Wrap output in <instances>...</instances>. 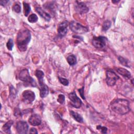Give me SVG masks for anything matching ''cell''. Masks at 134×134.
<instances>
[{"mask_svg":"<svg viewBox=\"0 0 134 134\" xmlns=\"http://www.w3.org/2000/svg\"><path fill=\"white\" fill-rule=\"evenodd\" d=\"M35 75L38 79V82H39V85L41 86L42 84H44L43 77H44V73L43 72V71H42L41 70H37L36 71Z\"/></svg>","mask_w":134,"mask_h":134,"instance_id":"16","label":"cell"},{"mask_svg":"<svg viewBox=\"0 0 134 134\" xmlns=\"http://www.w3.org/2000/svg\"><path fill=\"white\" fill-rule=\"evenodd\" d=\"M70 28L71 30L76 34H82L88 31V28L83 26L81 24L73 21L70 24Z\"/></svg>","mask_w":134,"mask_h":134,"instance_id":"4","label":"cell"},{"mask_svg":"<svg viewBox=\"0 0 134 134\" xmlns=\"http://www.w3.org/2000/svg\"><path fill=\"white\" fill-rule=\"evenodd\" d=\"M66 60L70 65H74L76 63V57L73 54H70L66 58Z\"/></svg>","mask_w":134,"mask_h":134,"instance_id":"19","label":"cell"},{"mask_svg":"<svg viewBox=\"0 0 134 134\" xmlns=\"http://www.w3.org/2000/svg\"><path fill=\"white\" fill-rule=\"evenodd\" d=\"M70 114L71 115V116H72V117L77 122H82L83 121V118L82 117V116L79 114L75 112L74 111H70Z\"/></svg>","mask_w":134,"mask_h":134,"instance_id":"18","label":"cell"},{"mask_svg":"<svg viewBox=\"0 0 134 134\" xmlns=\"http://www.w3.org/2000/svg\"><path fill=\"white\" fill-rule=\"evenodd\" d=\"M64 100H65V97L63 95L60 94L58 96V102H59L61 104H63L64 102Z\"/></svg>","mask_w":134,"mask_h":134,"instance_id":"27","label":"cell"},{"mask_svg":"<svg viewBox=\"0 0 134 134\" xmlns=\"http://www.w3.org/2000/svg\"><path fill=\"white\" fill-rule=\"evenodd\" d=\"M19 79L20 80L23 81L26 85L31 86H36V83L35 81L30 76L29 71L26 69H23L20 72L19 74Z\"/></svg>","mask_w":134,"mask_h":134,"instance_id":"3","label":"cell"},{"mask_svg":"<svg viewBox=\"0 0 134 134\" xmlns=\"http://www.w3.org/2000/svg\"><path fill=\"white\" fill-rule=\"evenodd\" d=\"M23 6H24V14L25 16H27L30 12V6L29 4L24 2L23 3Z\"/></svg>","mask_w":134,"mask_h":134,"instance_id":"20","label":"cell"},{"mask_svg":"<svg viewBox=\"0 0 134 134\" xmlns=\"http://www.w3.org/2000/svg\"><path fill=\"white\" fill-rule=\"evenodd\" d=\"M28 121L29 124L32 126H37L41 124V117L38 114H32L29 117Z\"/></svg>","mask_w":134,"mask_h":134,"instance_id":"12","label":"cell"},{"mask_svg":"<svg viewBox=\"0 0 134 134\" xmlns=\"http://www.w3.org/2000/svg\"><path fill=\"white\" fill-rule=\"evenodd\" d=\"M28 20L29 22L31 23H34L38 20V17L36 14H32L28 17Z\"/></svg>","mask_w":134,"mask_h":134,"instance_id":"22","label":"cell"},{"mask_svg":"<svg viewBox=\"0 0 134 134\" xmlns=\"http://www.w3.org/2000/svg\"><path fill=\"white\" fill-rule=\"evenodd\" d=\"M97 128L98 129H100L101 130V132L102 133H106L107 132V128L105 127H102L100 126H98Z\"/></svg>","mask_w":134,"mask_h":134,"instance_id":"28","label":"cell"},{"mask_svg":"<svg viewBox=\"0 0 134 134\" xmlns=\"http://www.w3.org/2000/svg\"><path fill=\"white\" fill-rule=\"evenodd\" d=\"M13 10L17 13H20L21 12V7L18 4H15L12 7Z\"/></svg>","mask_w":134,"mask_h":134,"instance_id":"25","label":"cell"},{"mask_svg":"<svg viewBox=\"0 0 134 134\" xmlns=\"http://www.w3.org/2000/svg\"><path fill=\"white\" fill-rule=\"evenodd\" d=\"M29 133H38V131L37 130V129L35 128H31L30 130V131H29Z\"/></svg>","mask_w":134,"mask_h":134,"instance_id":"30","label":"cell"},{"mask_svg":"<svg viewBox=\"0 0 134 134\" xmlns=\"http://www.w3.org/2000/svg\"><path fill=\"white\" fill-rule=\"evenodd\" d=\"M106 82L108 86H113L115 85L119 76L113 71L108 70L106 73Z\"/></svg>","mask_w":134,"mask_h":134,"instance_id":"5","label":"cell"},{"mask_svg":"<svg viewBox=\"0 0 134 134\" xmlns=\"http://www.w3.org/2000/svg\"><path fill=\"white\" fill-rule=\"evenodd\" d=\"M117 71L119 74L122 75L125 78L129 79L131 77V73H130V72H129L128 70H127L124 68H118L117 69Z\"/></svg>","mask_w":134,"mask_h":134,"instance_id":"15","label":"cell"},{"mask_svg":"<svg viewBox=\"0 0 134 134\" xmlns=\"http://www.w3.org/2000/svg\"><path fill=\"white\" fill-rule=\"evenodd\" d=\"M109 108L111 111L118 115H125L130 111L129 102L125 99L118 98L110 103Z\"/></svg>","mask_w":134,"mask_h":134,"instance_id":"1","label":"cell"},{"mask_svg":"<svg viewBox=\"0 0 134 134\" xmlns=\"http://www.w3.org/2000/svg\"><path fill=\"white\" fill-rule=\"evenodd\" d=\"M84 87H83L81 88L79 90V93H80L81 97L83 99H85V97H84Z\"/></svg>","mask_w":134,"mask_h":134,"instance_id":"29","label":"cell"},{"mask_svg":"<svg viewBox=\"0 0 134 134\" xmlns=\"http://www.w3.org/2000/svg\"><path fill=\"white\" fill-rule=\"evenodd\" d=\"M111 26V22L109 20H106L104 21L103 27H102V30L104 31H107Z\"/></svg>","mask_w":134,"mask_h":134,"instance_id":"21","label":"cell"},{"mask_svg":"<svg viewBox=\"0 0 134 134\" xmlns=\"http://www.w3.org/2000/svg\"><path fill=\"white\" fill-rule=\"evenodd\" d=\"M22 96L24 100L26 103H32L35 99V94L34 92L30 90L24 91L22 94Z\"/></svg>","mask_w":134,"mask_h":134,"instance_id":"9","label":"cell"},{"mask_svg":"<svg viewBox=\"0 0 134 134\" xmlns=\"http://www.w3.org/2000/svg\"><path fill=\"white\" fill-rule=\"evenodd\" d=\"M59 80L60 82L64 86H68L69 85V81L66 79L59 77Z\"/></svg>","mask_w":134,"mask_h":134,"instance_id":"26","label":"cell"},{"mask_svg":"<svg viewBox=\"0 0 134 134\" xmlns=\"http://www.w3.org/2000/svg\"><path fill=\"white\" fill-rule=\"evenodd\" d=\"M106 40V37L103 36L94 37L92 39V44L95 48L102 49L105 46Z\"/></svg>","mask_w":134,"mask_h":134,"instance_id":"6","label":"cell"},{"mask_svg":"<svg viewBox=\"0 0 134 134\" xmlns=\"http://www.w3.org/2000/svg\"><path fill=\"white\" fill-rule=\"evenodd\" d=\"M14 46V42H13V40L12 39H9L8 40V41H7V43H6V47L9 50H12V48Z\"/></svg>","mask_w":134,"mask_h":134,"instance_id":"24","label":"cell"},{"mask_svg":"<svg viewBox=\"0 0 134 134\" xmlns=\"http://www.w3.org/2000/svg\"><path fill=\"white\" fill-rule=\"evenodd\" d=\"M16 130L20 134H26L28 132L29 126L25 121H19L16 124Z\"/></svg>","mask_w":134,"mask_h":134,"instance_id":"8","label":"cell"},{"mask_svg":"<svg viewBox=\"0 0 134 134\" xmlns=\"http://www.w3.org/2000/svg\"><path fill=\"white\" fill-rule=\"evenodd\" d=\"M75 10L78 13L85 14L88 12L89 9L85 3L76 2L75 5Z\"/></svg>","mask_w":134,"mask_h":134,"instance_id":"11","label":"cell"},{"mask_svg":"<svg viewBox=\"0 0 134 134\" xmlns=\"http://www.w3.org/2000/svg\"><path fill=\"white\" fill-rule=\"evenodd\" d=\"M118 60L119 61V62H120V63L121 64H122V65H124L125 66H128V67L129 66V65H128V63H128V61L127 59L124 58L122 57H120L119 56V57H118Z\"/></svg>","mask_w":134,"mask_h":134,"instance_id":"23","label":"cell"},{"mask_svg":"<svg viewBox=\"0 0 134 134\" xmlns=\"http://www.w3.org/2000/svg\"><path fill=\"white\" fill-rule=\"evenodd\" d=\"M69 23L67 21H64L61 23L58 27V32L60 37L64 36L68 31V26Z\"/></svg>","mask_w":134,"mask_h":134,"instance_id":"10","label":"cell"},{"mask_svg":"<svg viewBox=\"0 0 134 134\" xmlns=\"http://www.w3.org/2000/svg\"><path fill=\"white\" fill-rule=\"evenodd\" d=\"M69 98L72 103V105L75 108H80L82 105V101L78 97L75 92L74 91L69 94Z\"/></svg>","mask_w":134,"mask_h":134,"instance_id":"7","label":"cell"},{"mask_svg":"<svg viewBox=\"0 0 134 134\" xmlns=\"http://www.w3.org/2000/svg\"><path fill=\"white\" fill-rule=\"evenodd\" d=\"M31 39V34L26 29H21L19 31L17 36V44L19 50L25 51L27 50L28 44Z\"/></svg>","mask_w":134,"mask_h":134,"instance_id":"2","label":"cell"},{"mask_svg":"<svg viewBox=\"0 0 134 134\" xmlns=\"http://www.w3.org/2000/svg\"><path fill=\"white\" fill-rule=\"evenodd\" d=\"M40 96L41 98L45 97L49 93V88L47 85L43 84L40 86Z\"/></svg>","mask_w":134,"mask_h":134,"instance_id":"14","label":"cell"},{"mask_svg":"<svg viewBox=\"0 0 134 134\" xmlns=\"http://www.w3.org/2000/svg\"><path fill=\"white\" fill-rule=\"evenodd\" d=\"M13 123H14V122L13 120H10L9 121H7L3 126V127H2L3 130L7 133H11L10 127H11L12 125L13 124Z\"/></svg>","mask_w":134,"mask_h":134,"instance_id":"17","label":"cell"},{"mask_svg":"<svg viewBox=\"0 0 134 134\" xmlns=\"http://www.w3.org/2000/svg\"><path fill=\"white\" fill-rule=\"evenodd\" d=\"M8 2V1H0V4L2 6H5L7 3Z\"/></svg>","mask_w":134,"mask_h":134,"instance_id":"31","label":"cell"},{"mask_svg":"<svg viewBox=\"0 0 134 134\" xmlns=\"http://www.w3.org/2000/svg\"><path fill=\"white\" fill-rule=\"evenodd\" d=\"M36 11L38 13V14L41 17H42L46 21H49L50 20V19H51L50 15L48 13L44 12L41 7H37L36 8Z\"/></svg>","mask_w":134,"mask_h":134,"instance_id":"13","label":"cell"}]
</instances>
